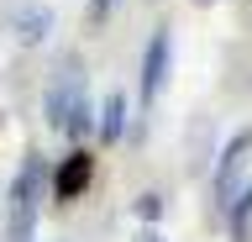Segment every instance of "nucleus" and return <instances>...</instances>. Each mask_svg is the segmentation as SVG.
I'll return each instance as SVG.
<instances>
[{
	"label": "nucleus",
	"mask_w": 252,
	"mask_h": 242,
	"mask_svg": "<svg viewBox=\"0 0 252 242\" xmlns=\"http://www.w3.org/2000/svg\"><path fill=\"white\" fill-rule=\"evenodd\" d=\"M42 116H47V127H53V132H68V137H90V132H94L90 100H84V74H79V58H63L58 79L47 84Z\"/></svg>",
	"instance_id": "obj_1"
},
{
	"label": "nucleus",
	"mask_w": 252,
	"mask_h": 242,
	"mask_svg": "<svg viewBox=\"0 0 252 242\" xmlns=\"http://www.w3.org/2000/svg\"><path fill=\"white\" fill-rule=\"evenodd\" d=\"M47 184V163L32 153L21 163V174L11 179V206H5V242H32V226H37V195Z\"/></svg>",
	"instance_id": "obj_2"
},
{
	"label": "nucleus",
	"mask_w": 252,
	"mask_h": 242,
	"mask_svg": "<svg viewBox=\"0 0 252 242\" xmlns=\"http://www.w3.org/2000/svg\"><path fill=\"white\" fill-rule=\"evenodd\" d=\"M168 58H173V42H168V27H158L147 37V53H142V105H153L168 84Z\"/></svg>",
	"instance_id": "obj_3"
},
{
	"label": "nucleus",
	"mask_w": 252,
	"mask_h": 242,
	"mask_svg": "<svg viewBox=\"0 0 252 242\" xmlns=\"http://www.w3.org/2000/svg\"><path fill=\"white\" fill-rule=\"evenodd\" d=\"M247 153H252V132H236L231 142L220 147V163H216V200H220L226 210L236 206V174H242Z\"/></svg>",
	"instance_id": "obj_4"
},
{
	"label": "nucleus",
	"mask_w": 252,
	"mask_h": 242,
	"mask_svg": "<svg viewBox=\"0 0 252 242\" xmlns=\"http://www.w3.org/2000/svg\"><path fill=\"white\" fill-rule=\"evenodd\" d=\"M90 179H94V158L90 153H68L58 163V174H53V195L58 200H79V195L90 190Z\"/></svg>",
	"instance_id": "obj_5"
},
{
	"label": "nucleus",
	"mask_w": 252,
	"mask_h": 242,
	"mask_svg": "<svg viewBox=\"0 0 252 242\" xmlns=\"http://www.w3.org/2000/svg\"><path fill=\"white\" fill-rule=\"evenodd\" d=\"M11 32H16V42L37 48V42L53 32V11H47L42 0H21V5L11 11Z\"/></svg>",
	"instance_id": "obj_6"
},
{
	"label": "nucleus",
	"mask_w": 252,
	"mask_h": 242,
	"mask_svg": "<svg viewBox=\"0 0 252 242\" xmlns=\"http://www.w3.org/2000/svg\"><path fill=\"white\" fill-rule=\"evenodd\" d=\"M94 132H100V142H121V132H126V95H105Z\"/></svg>",
	"instance_id": "obj_7"
},
{
	"label": "nucleus",
	"mask_w": 252,
	"mask_h": 242,
	"mask_svg": "<svg viewBox=\"0 0 252 242\" xmlns=\"http://www.w3.org/2000/svg\"><path fill=\"white\" fill-rule=\"evenodd\" d=\"M247 226H252V190H247V195H236V206H231V237H236V242H247Z\"/></svg>",
	"instance_id": "obj_8"
},
{
	"label": "nucleus",
	"mask_w": 252,
	"mask_h": 242,
	"mask_svg": "<svg viewBox=\"0 0 252 242\" xmlns=\"http://www.w3.org/2000/svg\"><path fill=\"white\" fill-rule=\"evenodd\" d=\"M137 216H142V221H158V216H163V195H142V200H137Z\"/></svg>",
	"instance_id": "obj_9"
},
{
	"label": "nucleus",
	"mask_w": 252,
	"mask_h": 242,
	"mask_svg": "<svg viewBox=\"0 0 252 242\" xmlns=\"http://www.w3.org/2000/svg\"><path fill=\"white\" fill-rule=\"evenodd\" d=\"M105 11H110V0H90V16H94V21L105 16Z\"/></svg>",
	"instance_id": "obj_10"
},
{
	"label": "nucleus",
	"mask_w": 252,
	"mask_h": 242,
	"mask_svg": "<svg viewBox=\"0 0 252 242\" xmlns=\"http://www.w3.org/2000/svg\"><path fill=\"white\" fill-rule=\"evenodd\" d=\"M137 242H163V237H158L153 226H147V232H137Z\"/></svg>",
	"instance_id": "obj_11"
}]
</instances>
